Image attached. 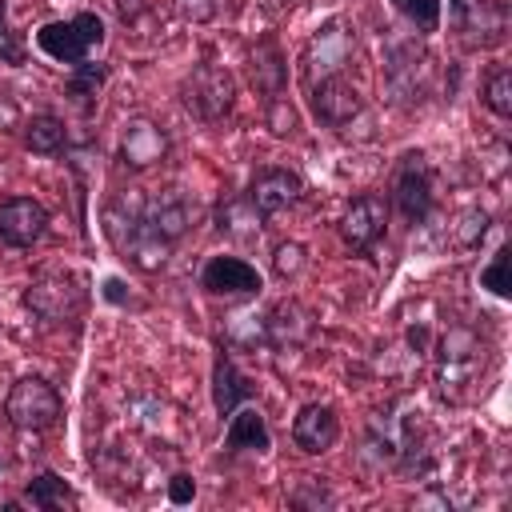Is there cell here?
Returning <instances> with one entry per match:
<instances>
[{
  "mask_svg": "<svg viewBox=\"0 0 512 512\" xmlns=\"http://www.w3.org/2000/svg\"><path fill=\"white\" fill-rule=\"evenodd\" d=\"M388 212H392V204H388V196H380V192H360V196H352V204H348L344 216H340V240H344V248L356 252V256H372L376 244H380L384 232H388Z\"/></svg>",
  "mask_w": 512,
  "mask_h": 512,
  "instance_id": "3957f363",
  "label": "cell"
},
{
  "mask_svg": "<svg viewBox=\"0 0 512 512\" xmlns=\"http://www.w3.org/2000/svg\"><path fill=\"white\" fill-rule=\"evenodd\" d=\"M480 100H484V108H488L492 116L512 120V68H508V64H496V68L484 76Z\"/></svg>",
  "mask_w": 512,
  "mask_h": 512,
  "instance_id": "7402d4cb",
  "label": "cell"
},
{
  "mask_svg": "<svg viewBox=\"0 0 512 512\" xmlns=\"http://www.w3.org/2000/svg\"><path fill=\"white\" fill-rule=\"evenodd\" d=\"M452 16L460 32H488L484 40H500L508 28L504 0H452Z\"/></svg>",
  "mask_w": 512,
  "mask_h": 512,
  "instance_id": "5bb4252c",
  "label": "cell"
},
{
  "mask_svg": "<svg viewBox=\"0 0 512 512\" xmlns=\"http://www.w3.org/2000/svg\"><path fill=\"white\" fill-rule=\"evenodd\" d=\"M224 448H228V452H256V456H264V452L272 448V432H268V420L260 416V408L240 404V408L228 416Z\"/></svg>",
  "mask_w": 512,
  "mask_h": 512,
  "instance_id": "4fadbf2b",
  "label": "cell"
},
{
  "mask_svg": "<svg viewBox=\"0 0 512 512\" xmlns=\"http://www.w3.org/2000/svg\"><path fill=\"white\" fill-rule=\"evenodd\" d=\"M312 112L320 124L340 128L360 112V92L344 72H328L320 80H312Z\"/></svg>",
  "mask_w": 512,
  "mask_h": 512,
  "instance_id": "30bf717a",
  "label": "cell"
},
{
  "mask_svg": "<svg viewBox=\"0 0 512 512\" xmlns=\"http://www.w3.org/2000/svg\"><path fill=\"white\" fill-rule=\"evenodd\" d=\"M308 264V256H304V248L300 244H276V252H272V268H276V276L280 280H292V276H300V268Z\"/></svg>",
  "mask_w": 512,
  "mask_h": 512,
  "instance_id": "484cf974",
  "label": "cell"
},
{
  "mask_svg": "<svg viewBox=\"0 0 512 512\" xmlns=\"http://www.w3.org/2000/svg\"><path fill=\"white\" fill-rule=\"evenodd\" d=\"M100 44H104V20L96 12H76L68 20L40 24V32H36V48L44 56H52L56 64H80Z\"/></svg>",
  "mask_w": 512,
  "mask_h": 512,
  "instance_id": "7a4b0ae2",
  "label": "cell"
},
{
  "mask_svg": "<svg viewBox=\"0 0 512 512\" xmlns=\"http://www.w3.org/2000/svg\"><path fill=\"white\" fill-rule=\"evenodd\" d=\"M0 64H12V68L24 64V44L8 24V4L4 0H0Z\"/></svg>",
  "mask_w": 512,
  "mask_h": 512,
  "instance_id": "d4e9b609",
  "label": "cell"
},
{
  "mask_svg": "<svg viewBox=\"0 0 512 512\" xmlns=\"http://www.w3.org/2000/svg\"><path fill=\"white\" fill-rule=\"evenodd\" d=\"M24 148L36 152V156H64L68 152V128H64V120L52 116V112H36L24 124Z\"/></svg>",
  "mask_w": 512,
  "mask_h": 512,
  "instance_id": "ac0fdd59",
  "label": "cell"
},
{
  "mask_svg": "<svg viewBox=\"0 0 512 512\" xmlns=\"http://www.w3.org/2000/svg\"><path fill=\"white\" fill-rule=\"evenodd\" d=\"M48 232V208L32 196L0 200V240L8 248H32Z\"/></svg>",
  "mask_w": 512,
  "mask_h": 512,
  "instance_id": "9c48e42d",
  "label": "cell"
},
{
  "mask_svg": "<svg viewBox=\"0 0 512 512\" xmlns=\"http://www.w3.org/2000/svg\"><path fill=\"white\" fill-rule=\"evenodd\" d=\"M300 192H304V180H300V172H292V168H280V164H264V168H256V176H252V184H248V200L256 204V212L268 220V216H276V212H288L296 200H300Z\"/></svg>",
  "mask_w": 512,
  "mask_h": 512,
  "instance_id": "52a82bcc",
  "label": "cell"
},
{
  "mask_svg": "<svg viewBox=\"0 0 512 512\" xmlns=\"http://www.w3.org/2000/svg\"><path fill=\"white\" fill-rule=\"evenodd\" d=\"M104 296L112 300V304H124L128 296H124V284L120 280H104Z\"/></svg>",
  "mask_w": 512,
  "mask_h": 512,
  "instance_id": "83f0119b",
  "label": "cell"
},
{
  "mask_svg": "<svg viewBox=\"0 0 512 512\" xmlns=\"http://www.w3.org/2000/svg\"><path fill=\"white\" fill-rule=\"evenodd\" d=\"M404 224H424L436 208V192H432V168L424 160V152H408L396 168V180H392V200H388Z\"/></svg>",
  "mask_w": 512,
  "mask_h": 512,
  "instance_id": "5b68a950",
  "label": "cell"
},
{
  "mask_svg": "<svg viewBox=\"0 0 512 512\" xmlns=\"http://www.w3.org/2000/svg\"><path fill=\"white\" fill-rule=\"evenodd\" d=\"M252 84L264 92V100L272 104V100H280V92H284V84H288V64H284V56H280V44L268 36V40H260L256 44V52H252Z\"/></svg>",
  "mask_w": 512,
  "mask_h": 512,
  "instance_id": "e0dca14e",
  "label": "cell"
},
{
  "mask_svg": "<svg viewBox=\"0 0 512 512\" xmlns=\"http://www.w3.org/2000/svg\"><path fill=\"white\" fill-rule=\"evenodd\" d=\"M508 244H500L496 252H492V260L484 264V272H480V288H488L492 296H500V300H508L512 296V280H508Z\"/></svg>",
  "mask_w": 512,
  "mask_h": 512,
  "instance_id": "603a6c76",
  "label": "cell"
},
{
  "mask_svg": "<svg viewBox=\"0 0 512 512\" xmlns=\"http://www.w3.org/2000/svg\"><path fill=\"white\" fill-rule=\"evenodd\" d=\"M252 396H256V384L236 368L232 352L220 344L216 356H212V408H216V416L228 420V416H232L240 404H248Z\"/></svg>",
  "mask_w": 512,
  "mask_h": 512,
  "instance_id": "8fae6325",
  "label": "cell"
},
{
  "mask_svg": "<svg viewBox=\"0 0 512 512\" xmlns=\"http://www.w3.org/2000/svg\"><path fill=\"white\" fill-rule=\"evenodd\" d=\"M164 152H168V140H164V132H160L156 124H148V120H132V124L124 128L120 156H124L128 168H148V164L164 160Z\"/></svg>",
  "mask_w": 512,
  "mask_h": 512,
  "instance_id": "2e32d148",
  "label": "cell"
},
{
  "mask_svg": "<svg viewBox=\"0 0 512 512\" xmlns=\"http://www.w3.org/2000/svg\"><path fill=\"white\" fill-rule=\"evenodd\" d=\"M264 336L272 340V344H304L308 336H312V316H308V308L304 304H296V300H280L268 316H264Z\"/></svg>",
  "mask_w": 512,
  "mask_h": 512,
  "instance_id": "9a60e30c",
  "label": "cell"
},
{
  "mask_svg": "<svg viewBox=\"0 0 512 512\" xmlns=\"http://www.w3.org/2000/svg\"><path fill=\"white\" fill-rule=\"evenodd\" d=\"M168 500H172V504H192V500H196V480H192L188 472H176V476L168 480Z\"/></svg>",
  "mask_w": 512,
  "mask_h": 512,
  "instance_id": "4316f807",
  "label": "cell"
},
{
  "mask_svg": "<svg viewBox=\"0 0 512 512\" xmlns=\"http://www.w3.org/2000/svg\"><path fill=\"white\" fill-rule=\"evenodd\" d=\"M200 288L208 296H256L264 288V276L240 256H208L200 268Z\"/></svg>",
  "mask_w": 512,
  "mask_h": 512,
  "instance_id": "ba28073f",
  "label": "cell"
},
{
  "mask_svg": "<svg viewBox=\"0 0 512 512\" xmlns=\"http://www.w3.org/2000/svg\"><path fill=\"white\" fill-rule=\"evenodd\" d=\"M392 8L416 32H436V24H440V0H392Z\"/></svg>",
  "mask_w": 512,
  "mask_h": 512,
  "instance_id": "cb8c5ba5",
  "label": "cell"
},
{
  "mask_svg": "<svg viewBox=\"0 0 512 512\" xmlns=\"http://www.w3.org/2000/svg\"><path fill=\"white\" fill-rule=\"evenodd\" d=\"M340 440V416L332 404H304L292 420V444L308 456L328 452Z\"/></svg>",
  "mask_w": 512,
  "mask_h": 512,
  "instance_id": "7c38bea8",
  "label": "cell"
},
{
  "mask_svg": "<svg viewBox=\"0 0 512 512\" xmlns=\"http://www.w3.org/2000/svg\"><path fill=\"white\" fill-rule=\"evenodd\" d=\"M24 500L32 504V508H40V512H56V508H76L80 504V496H76V488L60 476V472H40V476H32L28 484H24Z\"/></svg>",
  "mask_w": 512,
  "mask_h": 512,
  "instance_id": "d6986e66",
  "label": "cell"
},
{
  "mask_svg": "<svg viewBox=\"0 0 512 512\" xmlns=\"http://www.w3.org/2000/svg\"><path fill=\"white\" fill-rule=\"evenodd\" d=\"M108 64L104 60H80V64H72V72H68V80H64V92L72 96V100H80V104H92V96L104 88V80H108Z\"/></svg>",
  "mask_w": 512,
  "mask_h": 512,
  "instance_id": "44dd1931",
  "label": "cell"
},
{
  "mask_svg": "<svg viewBox=\"0 0 512 512\" xmlns=\"http://www.w3.org/2000/svg\"><path fill=\"white\" fill-rule=\"evenodd\" d=\"M232 100H236V84H232V76H228L224 68H216V64H200V68L184 80V104H188L200 120H208V124L224 120V116L232 112Z\"/></svg>",
  "mask_w": 512,
  "mask_h": 512,
  "instance_id": "8992f818",
  "label": "cell"
},
{
  "mask_svg": "<svg viewBox=\"0 0 512 512\" xmlns=\"http://www.w3.org/2000/svg\"><path fill=\"white\" fill-rule=\"evenodd\" d=\"M28 308L48 320V324H64V320H76V312L84 308V280L76 272H40L32 284H28Z\"/></svg>",
  "mask_w": 512,
  "mask_h": 512,
  "instance_id": "277c9868",
  "label": "cell"
},
{
  "mask_svg": "<svg viewBox=\"0 0 512 512\" xmlns=\"http://www.w3.org/2000/svg\"><path fill=\"white\" fill-rule=\"evenodd\" d=\"M4 416L20 432H48L64 416V396L40 376H20L4 396Z\"/></svg>",
  "mask_w": 512,
  "mask_h": 512,
  "instance_id": "6da1fadb",
  "label": "cell"
},
{
  "mask_svg": "<svg viewBox=\"0 0 512 512\" xmlns=\"http://www.w3.org/2000/svg\"><path fill=\"white\" fill-rule=\"evenodd\" d=\"M216 228H220L224 236L252 240V236H260L264 216L256 212V204H252L248 196H232L228 204H220V212H216Z\"/></svg>",
  "mask_w": 512,
  "mask_h": 512,
  "instance_id": "ffe728a7",
  "label": "cell"
}]
</instances>
